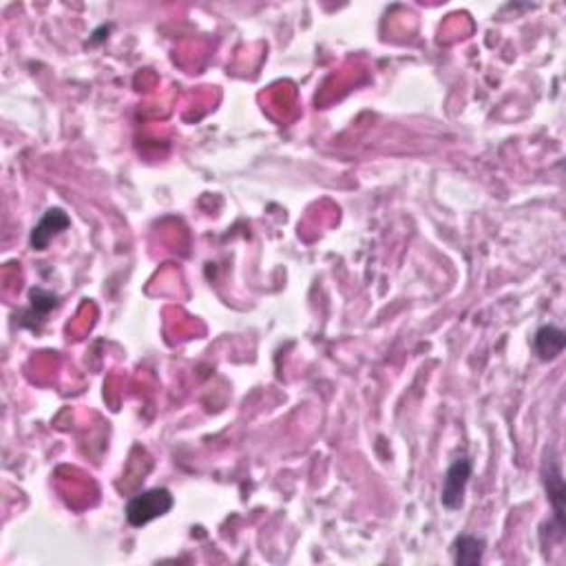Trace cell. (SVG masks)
Listing matches in <instances>:
<instances>
[{
  "label": "cell",
  "mask_w": 566,
  "mask_h": 566,
  "mask_svg": "<svg viewBox=\"0 0 566 566\" xmlns=\"http://www.w3.org/2000/svg\"><path fill=\"white\" fill-rule=\"evenodd\" d=\"M542 478H544V486H546V494H549V503L553 506V520H551L549 526L551 531H542L549 533V542H544V546H549L551 542H562L564 540V514H566V486H564V476H562V467H560L558 458L553 456V451H549V458L544 460V471H542Z\"/></svg>",
  "instance_id": "cell-1"
},
{
  "label": "cell",
  "mask_w": 566,
  "mask_h": 566,
  "mask_svg": "<svg viewBox=\"0 0 566 566\" xmlns=\"http://www.w3.org/2000/svg\"><path fill=\"white\" fill-rule=\"evenodd\" d=\"M173 506V495L168 489H151L128 500L127 505V520L131 526H144L151 520L160 518L168 514Z\"/></svg>",
  "instance_id": "cell-2"
},
{
  "label": "cell",
  "mask_w": 566,
  "mask_h": 566,
  "mask_svg": "<svg viewBox=\"0 0 566 566\" xmlns=\"http://www.w3.org/2000/svg\"><path fill=\"white\" fill-rule=\"evenodd\" d=\"M469 478H471V460L469 458L454 460V465L447 469L445 480H443V491H440V500H443V505L447 506V509L456 511L463 506Z\"/></svg>",
  "instance_id": "cell-3"
},
{
  "label": "cell",
  "mask_w": 566,
  "mask_h": 566,
  "mask_svg": "<svg viewBox=\"0 0 566 566\" xmlns=\"http://www.w3.org/2000/svg\"><path fill=\"white\" fill-rule=\"evenodd\" d=\"M69 226H71V220H69V215L62 208H49L42 220L32 231V240H29L32 241V248L33 250H44L52 243L53 237L61 235Z\"/></svg>",
  "instance_id": "cell-4"
},
{
  "label": "cell",
  "mask_w": 566,
  "mask_h": 566,
  "mask_svg": "<svg viewBox=\"0 0 566 566\" xmlns=\"http://www.w3.org/2000/svg\"><path fill=\"white\" fill-rule=\"evenodd\" d=\"M566 345V335L564 330L555 325H542L533 336V350L538 354V359L542 361H553L558 359L564 352Z\"/></svg>",
  "instance_id": "cell-5"
},
{
  "label": "cell",
  "mask_w": 566,
  "mask_h": 566,
  "mask_svg": "<svg viewBox=\"0 0 566 566\" xmlns=\"http://www.w3.org/2000/svg\"><path fill=\"white\" fill-rule=\"evenodd\" d=\"M485 538L478 535H460L454 542V562L458 566H474L483 562Z\"/></svg>",
  "instance_id": "cell-6"
},
{
  "label": "cell",
  "mask_w": 566,
  "mask_h": 566,
  "mask_svg": "<svg viewBox=\"0 0 566 566\" xmlns=\"http://www.w3.org/2000/svg\"><path fill=\"white\" fill-rule=\"evenodd\" d=\"M56 306H58V297L38 288V290H32V315L29 316H32V319H36L38 316V321H44V316H47Z\"/></svg>",
  "instance_id": "cell-7"
}]
</instances>
